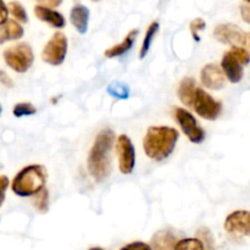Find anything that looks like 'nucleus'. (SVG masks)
Segmentation results:
<instances>
[{
	"label": "nucleus",
	"instance_id": "nucleus-29",
	"mask_svg": "<svg viewBox=\"0 0 250 250\" xmlns=\"http://www.w3.org/2000/svg\"><path fill=\"white\" fill-rule=\"evenodd\" d=\"M241 16L244 20V22L250 24V1L241 4Z\"/></svg>",
	"mask_w": 250,
	"mask_h": 250
},
{
	"label": "nucleus",
	"instance_id": "nucleus-2",
	"mask_svg": "<svg viewBox=\"0 0 250 250\" xmlns=\"http://www.w3.org/2000/svg\"><path fill=\"white\" fill-rule=\"evenodd\" d=\"M177 129L168 126H151L143 139L144 153L155 161H163L173 153L177 144Z\"/></svg>",
	"mask_w": 250,
	"mask_h": 250
},
{
	"label": "nucleus",
	"instance_id": "nucleus-9",
	"mask_svg": "<svg viewBox=\"0 0 250 250\" xmlns=\"http://www.w3.org/2000/svg\"><path fill=\"white\" fill-rule=\"evenodd\" d=\"M214 36L220 43L234 46L246 45L248 43V34L241 27L233 23H220L215 27Z\"/></svg>",
	"mask_w": 250,
	"mask_h": 250
},
{
	"label": "nucleus",
	"instance_id": "nucleus-5",
	"mask_svg": "<svg viewBox=\"0 0 250 250\" xmlns=\"http://www.w3.org/2000/svg\"><path fill=\"white\" fill-rule=\"evenodd\" d=\"M67 38L65 34L62 32H55L44 46L42 59L49 65H61L67 54Z\"/></svg>",
	"mask_w": 250,
	"mask_h": 250
},
{
	"label": "nucleus",
	"instance_id": "nucleus-28",
	"mask_svg": "<svg viewBox=\"0 0 250 250\" xmlns=\"http://www.w3.org/2000/svg\"><path fill=\"white\" fill-rule=\"evenodd\" d=\"M121 250H153L149 244L144 243V242H133L127 246H125Z\"/></svg>",
	"mask_w": 250,
	"mask_h": 250
},
{
	"label": "nucleus",
	"instance_id": "nucleus-24",
	"mask_svg": "<svg viewBox=\"0 0 250 250\" xmlns=\"http://www.w3.org/2000/svg\"><path fill=\"white\" fill-rule=\"evenodd\" d=\"M14 115L16 117H23V116H31L37 112V109L34 107L33 104L31 103H19L14 106L12 110Z\"/></svg>",
	"mask_w": 250,
	"mask_h": 250
},
{
	"label": "nucleus",
	"instance_id": "nucleus-1",
	"mask_svg": "<svg viewBox=\"0 0 250 250\" xmlns=\"http://www.w3.org/2000/svg\"><path fill=\"white\" fill-rule=\"evenodd\" d=\"M115 134L111 129H103L95 138L88 155V170L97 182H103L111 172V149Z\"/></svg>",
	"mask_w": 250,
	"mask_h": 250
},
{
	"label": "nucleus",
	"instance_id": "nucleus-18",
	"mask_svg": "<svg viewBox=\"0 0 250 250\" xmlns=\"http://www.w3.org/2000/svg\"><path fill=\"white\" fill-rule=\"evenodd\" d=\"M137 36H138V29H132V31L129 32L126 37H125L124 41H122L121 43H119V44H116V45L111 46V48L106 49L104 53V55L109 59L116 58V56H120V55H124L125 53H127V51L132 48V45H133V43H134V39L137 38Z\"/></svg>",
	"mask_w": 250,
	"mask_h": 250
},
{
	"label": "nucleus",
	"instance_id": "nucleus-17",
	"mask_svg": "<svg viewBox=\"0 0 250 250\" xmlns=\"http://www.w3.org/2000/svg\"><path fill=\"white\" fill-rule=\"evenodd\" d=\"M24 34L21 24L14 20H9L6 23L0 24V43L4 44L7 41H16L22 38Z\"/></svg>",
	"mask_w": 250,
	"mask_h": 250
},
{
	"label": "nucleus",
	"instance_id": "nucleus-7",
	"mask_svg": "<svg viewBox=\"0 0 250 250\" xmlns=\"http://www.w3.org/2000/svg\"><path fill=\"white\" fill-rule=\"evenodd\" d=\"M192 107L199 116L204 117L205 120H209V121L216 120L222 111L221 103L215 100L209 93L203 90L202 88H198Z\"/></svg>",
	"mask_w": 250,
	"mask_h": 250
},
{
	"label": "nucleus",
	"instance_id": "nucleus-20",
	"mask_svg": "<svg viewBox=\"0 0 250 250\" xmlns=\"http://www.w3.org/2000/svg\"><path fill=\"white\" fill-rule=\"evenodd\" d=\"M158 29H159V22L158 21H154L149 24V27L146 28V37L143 39V44H142V49H141V53H139V58L144 59L148 54L149 48L151 45V42H153V38L155 37V34L158 33Z\"/></svg>",
	"mask_w": 250,
	"mask_h": 250
},
{
	"label": "nucleus",
	"instance_id": "nucleus-19",
	"mask_svg": "<svg viewBox=\"0 0 250 250\" xmlns=\"http://www.w3.org/2000/svg\"><path fill=\"white\" fill-rule=\"evenodd\" d=\"M106 92L107 94L116 99H128L129 97V87L121 81H115L110 83L109 87L106 88Z\"/></svg>",
	"mask_w": 250,
	"mask_h": 250
},
{
	"label": "nucleus",
	"instance_id": "nucleus-11",
	"mask_svg": "<svg viewBox=\"0 0 250 250\" xmlns=\"http://www.w3.org/2000/svg\"><path fill=\"white\" fill-rule=\"evenodd\" d=\"M200 81L209 89L220 90L225 85V73L216 63H208L202 68Z\"/></svg>",
	"mask_w": 250,
	"mask_h": 250
},
{
	"label": "nucleus",
	"instance_id": "nucleus-13",
	"mask_svg": "<svg viewBox=\"0 0 250 250\" xmlns=\"http://www.w3.org/2000/svg\"><path fill=\"white\" fill-rule=\"evenodd\" d=\"M177 243V237L170 229H160L151 237L150 247L153 250H176Z\"/></svg>",
	"mask_w": 250,
	"mask_h": 250
},
{
	"label": "nucleus",
	"instance_id": "nucleus-10",
	"mask_svg": "<svg viewBox=\"0 0 250 250\" xmlns=\"http://www.w3.org/2000/svg\"><path fill=\"white\" fill-rule=\"evenodd\" d=\"M225 229L237 236L250 237V211L237 210L231 212L225 220Z\"/></svg>",
	"mask_w": 250,
	"mask_h": 250
},
{
	"label": "nucleus",
	"instance_id": "nucleus-31",
	"mask_svg": "<svg viewBox=\"0 0 250 250\" xmlns=\"http://www.w3.org/2000/svg\"><path fill=\"white\" fill-rule=\"evenodd\" d=\"M9 7L6 6L4 1H1V15H0V24H4L9 21L7 19V15H9Z\"/></svg>",
	"mask_w": 250,
	"mask_h": 250
},
{
	"label": "nucleus",
	"instance_id": "nucleus-14",
	"mask_svg": "<svg viewBox=\"0 0 250 250\" xmlns=\"http://www.w3.org/2000/svg\"><path fill=\"white\" fill-rule=\"evenodd\" d=\"M34 14H36V16L38 17L41 21L45 22V23L55 27V28H62L66 24L65 17H63L60 12L55 11L54 9H49V7L42 6V5L37 4L36 6H34Z\"/></svg>",
	"mask_w": 250,
	"mask_h": 250
},
{
	"label": "nucleus",
	"instance_id": "nucleus-22",
	"mask_svg": "<svg viewBox=\"0 0 250 250\" xmlns=\"http://www.w3.org/2000/svg\"><path fill=\"white\" fill-rule=\"evenodd\" d=\"M34 207L38 210L41 214H46L49 210V193L46 188H44L42 192H39L38 194L36 195L33 202Z\"/></svg>",
	"mask_w": 250,
	"mask_h": 250
},
{
	"label": "nucleus",
	"instance_id": "nucleus-6",
	"mask_svg": "<svg viewBox=\"0 0 250 250\" xmlns=\"http://www.w3.org/2000/svg\"><path fill=\"white\" fill-rule=\"evenodd\" d=\"M173 114H175V119L177 120L183 133L188 137V139L192 143L200 144L204 142L205 131L199 126L195 117L188 110L182 109V107H177V109H175Z\"/></svg>",
	"mask_w": 250,
	"mask_h": 250
},
{
	"label": "nucleus",
	"instance_id": "nucleus-8",
	"mask_svg": "<svg viewBox=\"0 0 250 250\" xmlns=\"http://www.w3.org/2000/svg\"><path fill=\"white\" fill-rule=\"evenodd\" d=\"M116 154L119 158V168L124 175L133 172L136 165V150L132 141L126 134H121L117 138Z\"/></svg>",
	"mask_w": 250,
	"mask_h": 250
},
{
	"label": "nucleus",
	"instance_id": "nucleus-16",
	"mask_svg": "<svg viewBox=\"0 0 250 250\" xmlns=\"http://www.w3.org/2000/svg\"><path fill=\"white\" fill-rule=\"evenodd\" d=\"M197 92L198 87L194 80L190 77H186L183 78L182 82L180 83V87H178V98L186 106L192 107Z\"/></svg>",
	"mask_w": 250,
	"mask_h": 250
},
{
	"label": "nucleus",
	"instance_id": "nucleus-3",
	"mask_svg": "<svg viewBox=\"0 0 250 250\" xmlns=\"http://www.w3.org/2000/svg\"><path fill=\"white\" fill-rule=\"evenodd\" d=\"M46 171L42 165H28L15 176L11 189L19 197H32L44 189Z\"/></svg>",
	"mask_w": 250,
	"mask_h": 250
},
{
	"label": "nucleus",
	"instance_id": "nucleus-34",
	"mask_svg": "<svg viewBox=\"0 0 250 250\" xmlns=\"http://www.w3.org/2000/svg\"><path fill=\"white\" fill-rule=\"evenodd\" d=\"M89 250H104L103 248H98V247H95V248H92V249H89Z\"/></svg>",
	"mask_w": 250,
	"mask_h": 250
},
{
	"label": "nucleus",
	"instance_id": "nucleus-4",
	"mask_svg": "<svg viewBox=\"0 0 250 250\" xmlns=\"http://www.w3.org/2000/svg\"><path fill=\"white\" fill-rule=\"evenodd\" d=\"M2 56L6 65L19 73L28 71L34 61L33 50L27 43H19L9 46L4 50Z\"/></svg>",
	"mask_w": 250,
	"mask_h": 250
},
{
	"label": "nucleus",
	"instance_id": "nucleus-27",
	"mask_svg": "<svg viewBox=\"0 0 250 250\" xmlns=\"http://www.w3.org/2000/svg\"><path fill=\"white\" fill-rule=\"evenodd\" d=\"M205 27H207V23H205V21L203 19H195L190 22L189 28H190V32H192V36L193 38H194V41L197 42L200 41L199 32L203 31Z\"/></svg>",
	"mask_w": 250,
	"mask_h": 250
},
{
	"label": "nucleus",
	"instance_id": "nucleus-12",
	"mask_svg": "<svg viewBox=\"0 0 250 250\" xmlns=\"http://www.w3.org/2000/svg\"><path fill=\"white\" fill-rule=\"evenodd\" d=\"M221 68L224 71L226 78H229V81L231 83H238L243 78V65L234 58L231 50L225 53L224 56H222Z\"/></svg>",
	"mask_w": 250,
	"mask_h": 250
},
{
	"label": "nucleus",
	"instance_id": "nucleus-35",
	"mask_svg": "<svg viewBox=\"0 0 250 250\" xmlns=\"http://www.w3.org/2000/svg\"><path fill=\"white\" fill-rule=\"evenodd\" d=\"M248 44H249V48H250V34H248Z\"/></svg>",
	"mask_w": 250,
	"mask_h": 250
},
{
	"label": "nucleus",
	"instance_id": "nucleus-23",
	"mask_svg": "<svg viewBox=\"0 0 250 250\" xmlns=\"http://www.w3.org/2000/svg\"><path fill=\"white\" fill-rule=\"evenodd\" d=\"M9 11L11 12L12 16L17 20L19 22H22V23H26L28 21V16H27V12L24 10L23 5L20 4L17 1H11L9 4Z\"/></svg>",
	"mask_w": 250,
	"mask_h": 250
},
{
	"label": "nucleus",
	"instance_id": "nucleus-21",
	"mask_svg": "<svg viewBox=\"0 0 250 250\" xmlns=\"http://www.w3.org/2000/svg\"><path fill=\"white\" fill-rule=\"evenodd\" d=\"M176 250H205V246L199 238H185L178 241Z\"/></svg>",
	"mask_w": 250,
	"mask_h": 250
},
{
	"label": "nucleus",
	"instance_id": "nucleus-15",
	"mask_svg": "<svg viewBox=\"0 0 250 250\" xmlns=\"http://www.w3.org/2000/svg\"><path fill=\"white\" fill-rule=\"evenodd\" d=\"M89 9L83 4H75L71 9L70 20L71 23L75 26L78 33L84 34L88 31V22H89Z\"/></svg>",
	"mask_w": 250,
	"mask_h": 250
},
{
	"label": "nucleus",
	"instance_id": "nucleus-25",
	"mask_svg": "<svg viewBox=\"0 0 250 250\" xmlns=\"http://www.w3.org/2000/svg\"><path fill=\"white\" fill-rule=\"evenodd\" d=\"M198 238L204 243L205 250H216L215 248V241L214 237H212L211 232L207 227H202V229L198 231Z\"/></svg>",
	"mask_w": 250,
	"mask_h": 250
},
{
	"label": "nucleus",
	"instance_id": "nucleus-33",
	"mask_svg": "<svg viewBox=\"0 0 250 250\" xmlns=\"http://www.w3.org/2000/svg\"><path fill=\"white\" fill-rule=\"evenodd\" d=\"M39 5H42V6H45V7H49V9H53V7L55 6H59V5L61 4L60 0H58V1H41L38 2Z\"/></svg>",
	"mask_w": 250,
	"mask_h": 250
},
{
	"label": "nucleus",
	"instance_id": "nucleus-26",
	"mask_svg": "<svg viewBox=\"0 0 250 250\" xmlns=\"http://www.w3.org/2000/svg\"><path fill=\"white\" fill-rule=\"evenodd\" d=\"M231 53L233 54L234 58H236L243 66L248 65L250 62V54L248 53L247 49L243 48V46H234V48L231 49Z\"/></svg>",
	"mask_w": 250,
	"mask_h": 250
},
{
	"label": "nucleus",
	"instance_id": "nucleus-30",
	"mask_svg": "<svg viewBox=\"0 0 250 250\" xmlns=\"http://www.w3.org/2000/svg\"><path fill=\"white\" fill-rule=\"evenodd\" d=\"M0 186H1V203H4V198H5V192H6L7 187L10 186L9 180H7L6 176L2 175L0 177Z\"/></svg>",
	"mask_w": 250,
	"mask_h": 250
},
{
	"label": "nucleus",
	"instance_id": "nucleus-32",
	"mask_svg": "<svg viewBox=\"0 0 250 250\" xmlns=\"http://www.w3.org/2000/svg\"><path fill=\"white\" fill-rule=\"evenodd\" d=\"M0 82H1L2 85H5V87H7V88L14 87V83H12V81L10 80V77L4 72V71H1V72H0Z\"/></svg>",
	"mask_w": 250,
	"mask_h": 250
}]
</instances>
